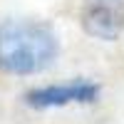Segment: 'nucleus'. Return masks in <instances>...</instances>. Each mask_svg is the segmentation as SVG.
<instances>
[{"label": "nucleus", "instance_id": "f257e3e1", "mask_svg": "<svg viewBox=\"0 0 124 124\" xmlns=\"http://www.w3.org/2000/svg\"><path fill=\"white\" fill-rule=\"evenodd\" d=\"M57 37L42 23L8 20L0 25V70L10 75H32L52 65Z\"/></svg>", "mask_w": 124, "mask_h": 124}, {"label": "nucleus", "instance_id": "f03ea898", "mask_svg": "<svg viewBox=\"0 0 124 124\" xmlns=\"http://www.w3.org/2000/svg\"><path fill=\"white\" fill-rule=\"evenodd\" d=\"M82 27L97 40H117L124 30V5L119 0H87L82 8Z\"/></svg>", "mask_w": 124, "mask_h": 124}, {"label": "nucleus", "instance_id": "7ed1b4c3", "mask_svg": "<svg viewBox=\"0 0 124 124\" xmlns=\"http://www.w3.org/2000/svg\"><path fill=\"white\" fill-rule=\"evenodd\" d=\"M99 97V87L92 82H72V85H52L32 89L25 97L32 107H65V104H85Z\"/></svg>", "mask_w": 124, "mask_h": 124}]
</instances>
